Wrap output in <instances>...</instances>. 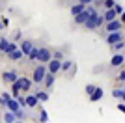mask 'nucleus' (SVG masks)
Instances as JSON below:
<instances>
[{
    "label": "nucleus",
    "mask_w": 125,
    "mask_h": 123,
    "mask_svg": "<svg viewBox=\"0 0 125 123\" xmlns=\"http://www.w3.org/2000/svg\"><path fill=\"white\" fill-rule=\"evenodd\" d=\"M17 77H19V73H17V71H11V69H10V71H4V73H2V80H4L6 84H11V82H15V80H17Z\"/></svg>",
    "instance_id": "nucleus-9"
},
{
    "label": "nucleus",
    "mask_w": 125,
    "mask_h": 123,
    "mask_svg": "<svg viewBox=\"0 0 125 123\" xmlns=\"http://www.w3.org/2000/svg\"><path fill=\"white\" fill-rule=\"evenodd\" d=\"M0 2H2V0H0Z\"/></svg>",
    "instance_id": "nucleus-40"
},
{
    "label": "nucleus",
    "mask_w": 125,
    "mask_h": 123,
    "mask_svg": "<svg viewBox=\"0 0 125 123\" xmlns=\"http://www.w3.org/2000/svg\"><path fill=\"white\" fill-rule=\"evenodd\" d=\"M51 49H47V47H37V58H36V62H39V63H47L49 60L52 58V54H51Z\"/></svg>",
    "instance_id": "nucleus-4"
},
{
    "label": "nucleus",
    "mask_w": 125,
    "mask_h": 123,
    "mask_svg": "<svg viewBox=\"0 0 125 123\" xmlns=\"http://www.w3.org/2000/svg\"><path fill=\"white\" fill-rule=\"evenodd\" d=\"M45 75H47V65H45V63H37V65L34 67V73H32V82H34L36 86H41Z\"/></svg>",
    "instance_id": "nucleus-1"
},
{
    "label": "nucleus",
    "mask_w": 125,
    "mask_h": 123,
    "mask_svg": "<svg viewBox=\"0 0 125 123\" xmlns=\"http://www.w3.org/2000/svg\"><path fill=\"white\" fill-rule=\"evenodd\" d=\"M32 47H34V43H32L30 39H22V41H21V45H19V51H21L24 56H28V52L32 51Z\"/></svg>",
    "instance_id": "nucleus-12"
},
{
    "label": "nucleus",
    "mask_w": 125,
    "mask_h": 123,
    "mask_svg": "<svg viewBox=\"0 0 125 123\" xmlns=\"http://www.w3.org/2000/svg\"><path fill=\"white\" fill-rule=\"evenodd\" d=\"M2 119H4V123H13V121L17 119V116H15V112H11V110H6L4 116H2Z\"/></svg>",
    "instance_id": "nucleus-18"
},
{
    "label": "nucleus",
    "mask_w": 125,
    "mask_h": 123,
    "mask_svg": "<svg viewBox=\"0 0 125 123\" xmlns=\"http://www.w3.org/2000/svg\"><path fill=\"white\" fill-rule=\"evenodd\" d=\"M73 69V60H62V67H60V71H63V73H69Z\"/></svg>",
    "instance_id": "nucleus-20"
},
{
    "label": "nucleus",
    "mask_w": 125,
    "mask_h": 123,
    "mask_svg": "<svg viewBox=\"0 0 125 123\" xmlns=\"http://www.w3.org/2000/svg\"><path fill=\"white\" fill-rule=\"evenodd\" d=\"M123 95H125V90H123V88H116L114 92H112V97H114V99H120V101L123 99Z\"/></svg>",
    "instance_id": "nucleus-22"
},
{
    "label": "nucleus",
    "mask_w": 125,
    "mask_h": 123,
    "mask_svg": "<svg viewBox=\"0 0 125 123\" xmlns=\"http://www.w3.org/2000/svg\"><path fill=\"white\" fill-rule=\"evenodd\" d=\"M15 49H19V45H17L15 41H8V43H6V47H4V49H2L0 52H4V54H10V52H11V51H15Z\"/></svg>",
    "instance_id": "nucleus-19"
},
{
    "label": "nucleus",
    "mask_w": 125,
    "mask_h": 123,
    "mask_svg": "<svg viewBox=\"0 0 125 123\" xmlns=\"http://www.w3.org/2000/svg\"><path fill=\"white\" fill-rule=\"evenodd\" d=\"M116 0H104V10H108V8H114Z\"/></svg>",
    "instance_id": "nucleus-30"
},
{
    "label": "nucleus",
    "mask_w": 125,
    "mask_h": 123,
    "mask_svg": "<svg viewBox=\"0 0 125 123\" xmlns=\"http://www.w3.org/2000/svg\"><path fill=\"white\" fill-rule=\"evenodd\" d=\"M34 95L37 97V101H39V102H47V101H49V93H47V92L36 90V92H34Z\"/></svg>",
    "instance_id": "nucleus-21"
},
{
    "label": "nucleus",
    "mask_w": 125,
    "mask_h": 123,
    "mask_svg": "<svg viewBox=\"0 0 125 123\" xmlns=\"http://www.w3.org/2000/svg\"><path fill=\"white\" fill-rule=\"evenodd\" d=\"M103 95H104L103 88L95 86V90H94L92 93H90V101H92V102H97V101H101V99H103Z\"/></svg>",
    "instance_id": "nucleus-11"
},
{
    "label": "nucleus",
    "mask_w": 125,
    "mask_h": 123,
    "mask_svg": "<svg viewBox=\"0 0 125 123\" xmlns=\"http://www.w3.org/2000/svg\"><path fill=\"white\" fill-rule=\"evenodd\" d=\"M39 121H41V123H47V121H49V114H47V110H41V112H39Z\"/></svg>",
    "instance_id": "nucleus-27"
},
{
    "label": "nucleus",
    "mask_w": 125,
    "mask_h": 123,
    "mask_svg": "<svg viewBox=\"0 0 125 123\" xmlns=\"http://www.w3.org/2000/svg\"><path fill=\"white\" fill-rule=\"evenodd\" d=\"M24 102H26V110H28V108L34 110V108L39 106V101H37V97L34 93H24Z\"/></svg>",
    "instance_id": "nucleus-8"
},
{
    "label": "nucleus",
    "mask_w": 125,
    "mask_h": 123,
    "mask_svg": "<svg viewBox=\"0 0 125 123\" xmlns=\"http://www.w3.org/2000/svg\"><path fill=\"white\" fill-rule=\"evenodd\" d=\"M112 10H114L116 13H118V15H123V6H121V4H118V2L114 4V8H112Z\"/></svg>",
    "instance_id": "nucleus-28"
},
{
    "label": "nucleus",
    "mask_w": 125,
    "mask_h": 123,
    "mask_svg": "<svg viewBox=\"0 0 125 123\" xmlns=\"http://www.w3.org/2000/svg\"><path fill=\"white\" fill-rule=\"evenodd\" d=\"M123 47H125L123 39H120V41H118V43H114V45H110V49H112V51H114V52H121V51H123Z\"/></svg>",
    "instance_id": "nucleus-23"
},
{
    "label": "nucleus",
    "mask_w": 125,
    "mask_h": 123,
    "mask_svg": "<svg viewBox=\"0 0 125 123\" xmlns=\"http://www.w3.org/2000/svg\"><path fill=\"white\" fill-rule=\"evenodd\" d=\"M6 43H8V39H6V37H0V51L6 47Z\"/></svg>",
    "instance_id": "nucleus-34"
},
{
    "label": "nucleus",
    "mask_w": 125,
    "mask_h": 123,
    "mask_svg": "<svg viewBox=\"0 0 125 123\" xmlns=\"http://www.w3.org/2000/svg\"><path fill=\"white\" fill-rule=\"evenodd\" d=\"M13 123H24V119H15Z\"/></svg>",
    "instance_id": "nucleus-38"
},
{
    "label": "nucleus",
    "mask_w": 125,
    "mask_h": 123,
    "mask_svg": "<svg viewBox=\"0 0 125 123\" xmlns=\"http://www.w3.org/2000/svg\"><path fill=\"white\" fill-rule=\"evenodd\" d=\"M78 2H80V4H82V6H88V4H92L94 0H78Z\"/></svg>",
    "instance_id": "nucleus-35"
},
{
    "label": "nucleus",
    "mask_w": 125,
    "mask_h": 123,
    "mask_svg": "<svg viewBox=\"0 0 125 123\" xmlns=\"http://www.w3.org/2000/svg\"><path fill=\"white\" fill-rule=\"evenodd\" d=\"M2 28H4V24H2V20H0V30H2Z\"/></svg>",
    "instance_id": "nucleus-39"
},
{
    "label": "nucleus",
    "mask_w": 125,
    "mask_h": 123,
    "mask_svg": "<svg viewBox=\"0 0 125 123\" xmlns=\"http://www.w3.org/2000/svg\"><path fill=\"white\" fill-rule=\"evenodd\" d=\"M47 65V71L52 75H58L60 73V67H62V60H56V58H51V60L45 63Z\"/></svg>",
    "instance_id": "nucleus-5"
},
{
    "label": "nucleus",
    "mask_w": 125,
    "mask_h": 123,
    "mask_svg": "<svg viewBox=\"0 0 125 123\" xmlns=\"http://www.w3.org/2000/svg\"><path fill=\"white\" fill-rule=\"evenodd\" d=\"M0 20H2V24H4V26L10 24V19H8V17H4V19H0Z\"/></svg>",
    "instance_id": "nucleus-36"
},
{
    "label": "nucleus",
    "mask_w": 125,
    "mask_h": 123,
    "mask_svg": "<svg viewBox=\"0 0 125 123\" xmlns=\"http://www.w3.org/2000/svg\"><path fill=\"white\" fill-rule=\"evenodd\" d=\"M8 58H10L11 62H21L22 58H24V54H22V52L19 51V49H15V51H11L10 54H8Z\"/></svg>",
    "instance_id": "nucleus-17"
},
{
    "label": "nucleus",
    "mask_w": 125,
    "mask_h": 123,
    "mask_svg": "<svg viewBox=\"0 0 125 123\" xmlns=\"http://www.w3.org/2000/svg\"><path fill=\"white\" fill-rule=\"evenodd\" d=\"M82 10H84V6L80 4V2H77V4L71 6V15H77V13H80Z\"/></svg>",
    "instance_id": "nucleus-24"
},
{
    "label": "nucleus",
    "mask_w": 125,
    "mask_h": 123,
    "mask_svg": "<svg viewBox=\"0 0 125 123\" xmlns=\"http://www.w3.org/2000/svg\"><path fill=\"white\" fill-rule=\"evenodd\" d=\"M120 39H123L121 30H118V32H106V34H104V41H106L108 45H114V43H118Z\"/></svg>",
    "instance_id": "nucleus-6"
},
{
    "label": "nucleus",
    "mask_w": 125,
    "mask_h": 123,
    "mask_svg": "<svg viewBox=\"0 0 125 123\" xmlns=\"http://www.w3.org/2000/svg\"><path fill=\"white\" fill-rule=\"evenodd\" d=\"M0 106H6V99L2 97V95H0Z\"/></svg>",
    "instance_id": "nucleus-37"
},
{
    "label": "nucleus",
    "mask_w": 125,
    "mask_h": 123,
    "mask_svg": "<svg viewBox=\"0 0 125 123\" xmlns=\"http://www.w3.org/2000/svg\"><path fill=\"white\" fill-rule=\"evenodd\" d=\"M101 15H103V20H104V22H110V20L118 19V13H116V11L112 10V8H108V10H104L103 13H101Z\"/></svg>",
    "instance_id": "nucleus-14"
},
{
    "label": "nucleus",
    "mask_w": 125,
    "mask_h": 123,
    "mask_svg": "<svg viewBox=\"0 0 125 123\" xmlns=\"http://www.w3.org/2000/svg\"><path fill=\"white\" fill-rule=\"evenodd\" d=\"M118 110H120V112H125V102H123V99H121L120 104H118Z\"/></svg>",
    "instance_id": "nucleus-32"
},
{
    "label": "nucleus",
    "mask_w": 125,
    "mask_h": 123,
    "mask_svg": "<svg viewBox=\"0 0 125 123\" xmlns=\"http://www.w3.org/2000/svg\"><path fill=\"white\" fill-rule=\"evenodd\" d=\"M125 62V56L121 54V52H116L114 56H112V60H110V65L112 67H121Z\"/></svg>",
    "instance_id": "nucleus-13"
},
{
    "label": "nucleus",
    "mask_w": 125,
    "mask_h": 123,
    "mask_svg": "<svg viewBox=\"0 0 125 123\" xmlns=\"http://www.w3.org/2000/svg\"><path fill=\"white\" fill-rule=\"evenodd\" d=\"M17 84H19V90H21V93H28L32 90V86H34V82H32V78L28 77H17Z\"/></svg>",
    "instance_id": "nucleus-3"
},
{
    "label": "nucleus",
    "mask_w": 125,
    "mask_h": 123,
    "mask_svg": "<svg viewBox=\"0 0 125 123\" xmlns=\"http://www.w3.org/2000/svg\"><path fill=\"white\" fill-rule=\"evenodd\" d=\"M52 54V58H56V60H63V52L62 51H54V52H51Z\"/></svg>",
    "instance_id": "nucleus-29"
},
{
    "label": "nucleus",
    "mask_w": 125,
    "mask_h": 123,
    "mask_svg": "<svg viewBox=\"0 0 125 123\" xmlns=\"http://www.w3.org/2000/svg\"><path fill=\"white\" fill-rule=\"evenodd\" d=\"M86 8V6H84ZM88 19V13H86V10H82L80 13H77V15H73V20H75V24H84V20Z\"/></svg>",
    "instance_id": "nucleus-16"
},
{
    "label": "nucleus",
    "mask_w": 125,
    "mask_h": 123,
    "mask_svg": "<svg viewBox=\"0 0 125 123\" xmlns=\"http://www.w3.org/2000/svg\"><path fill=\"white\" fill-rule=\"evenodd\" d=\"M103 15L101 13H97V15L94 17H88V19L84 20V26H86V30H95V28H99V26H103Z\"/></svg>",
    "instance_id": "nucleus-2"
},
{
    "label": "nucleus",
    "mask_w": 125,
    "mask_h": 123,
    "mask_svg": "<svg viewBox=\"0 0 125 123\" xmlns=\"http://www.w3.org/2000/svg\"><path fill=\"white\" fill-rule=\"evenodd\" d=\"M4 108H6V110H11V112H17L21 106H19V102H17L15 97H10L8 101H6V106H4Z\"/></svg>",
    "instance_id": "nucleus-15"
},
{
    "label": "nucleus",
    "mask_w": 125,
    "mask_h": 123,
    "mask_svg": "<svg viewBox=\"0 0 125 123\" xmlns=\"http://www.w3.org/2000/svg\"><path fill=\"white\" fill-rule=\"evenodd\" d=\"M118 80H120V82H123V80H125V71H123V69H121L120 75H118Z\"/></svg>",
    "instance_id": "nucleus-33"
},
{
    "label": "nucleus",
    "mask_w": 125,
    "mask_h": 123,
    "mask_svg": "<svg viewBox=\"0 0 125 123\" xmlns=\"http://www.w3.org/2000/svg\"><path fill=\"white\" fill-rule=\"evenodd\" d=\"M11 97H17V95H19V93H21V90H19V84H17V82H11Z\"/></svg>",
    "instance_id": "nucleus-25"
},
{
    "label": "nucleus",
    "mask_w": 125,
    "mask_h": 123,
    "mask_svg": "<svg viewBox=\"0 0 125 123\" xmlns=\"http://www.w3.org/2000/svg\"><path fill=\"white\" fill-rule=\"evenodd\" d=\"M36 58H37V47H32V51L28 52V60L34 63V62H36Z\"/></svg>",
    "instance_id": "nucleus-26"
},
{
    "label": "nucleus",
    "mask_w": 125,
    "mask_h": 123,
    "mask_svg": "<svg viewBox=\"0 0 125 123\" xmlns=\"http://www.w3.org/2000/svg\"><path fill=\"white\" fill-rule=\"evenodd\" d=\"M94 90H95V84H88V86H86V93H88V95L94 92Z\"/></svg>",
    "instance_id": "nucleus-31"
},
{
    "label": "nucleus",
    "mask_w": 125,
    "mask_h": 123,
    "mask_svg": "<svg viewBox=\"0 0 125 123\" xmlns=\"http://www.w3.org/2000/svg\"><path fill=\"white\" fill-rule=\"evenodd\" d=\"M54 82H56V75H52V73L47 71V75H45V78H43L41 86H45V90H51V88L54 86Z\"/></svg>",
    "instance_id": "nucleus-10"
},
{
    "label": "nucleus",
    "mask_w": 125,
    "mask_h": 123,
    "mask_svg": "<svg viewBox=\"0 0 125 123\" xmlns=\"http://www.w3.org/2000/svg\"><path fill=\"white\" fill-rule=\"evenodd\" d=\"M123 28V20L121 19H114V20H110V22H106V26H104V34L106 32H118Z\"/></svg>",
    "instance_id": "nucleus-7"
}]
</instances>
